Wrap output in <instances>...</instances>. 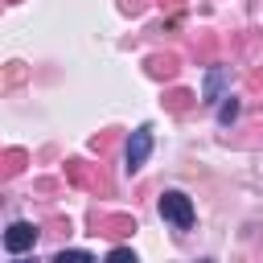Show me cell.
<instances>
[{"mask_svg": "<svg viewBox=\"0 0 263 263\" xmlns=\"http://www.w3.org/2000/svg\"><path fill=\"white\" fill-rule=\"evenodd\" d=\"M160 218L173 222L177 230H189L197 214H193V201H189L181 189H168V193H160Z\"/></svg>", "mask_w": 263, "mask_h": 263, "instance_id": "obj_1", "label": "cell"}, {"mask_svg": "<svg viewBox=\"0 0 263 263\" xmlns=\"http://www.w3.org/2000/svg\"><path fill=\"white\" fill-rule=\"evenodd\" d=\"M148 156H152V127L140 123L132 132V140H127V173H140L148 164Z\"/></svg>", "mask_w": 263, "mask_h": 263, "instance_id": "obj_2", "label": "cell"}, {"mask_svg": "<svg viewBox=\"0 0 263 263\" xmlns=\"http://www.w3.org/2000/svg\"><path fill=\"white\" fill-rule=\"evenodd\" d=\"M37 234H41V230H37L33 222H12V226L4 230V251H8V255L33 251V247H37Z\"/></svg>", "mask_w": 263, "mask_h": 263, "instance_id": "obj_3", "label": "cell"}, {"mask_svg": "<svg viewBox=\"0 0 263 263\" xmlns=\"http://www.w3.org/2000/svg\"><path fill=\"white\" fill-rule=\"evenodd\" d=\"M222 90H226V66H210L205 82H201V103H218Z\"/></svg>", "mask_w": 263, "mask_h": 263, "instance_id": "obj_4", "label": "cell"}, {"mask_svg": "<svg viewBox=\"0 0 263 263\" xmlns=\"http://www.w3.org/2000/svg\"><path fill=\"white\" fill-rule=\"evenodd\" d=\"M148 66H152L156 78H173V74H177V58H173V53H168V58H152Z\"/></svg>", "mask_w": 263, "mask_h": 263, "instance_id": "obj_5", "label": "cell"}, {"mask_svg": "<svg viewBox=\"0 0 263 263\" xmlns=\"http://www.w3.org/2000/svg\"><path fill=\"white\" fill-rule=\"evenodd\" d=\"M234 119H238V99H230V95H226V99H222V107H218V123H222V127H230Z\"/></svg>", "mask_w": 263, "mask_h": 263, "instance_id": "obj_6", "label": "cell"}, {"mask_svg": "<svg viewBox=\"0 0 263 263\" xmlns=\"http://www.w3.org/2000/svg\"><path fill=\"white\" fill-rule=\"evenodd\" d=\"M99 226H107L103 234H127V230H136V222H132V218H103Z\"/></svg>", "mask_w": 263, "mask_h": 263, "instance_id": "obj_7", "label": "cell"}, {"mask_svg": "<svg viewBox=\"0 0 263 263\" xmlns=\"http://www.w3.org/2000/svg\"><path fill=\"white\" fill-rule=\"evenodd\" d=\"M53 263H95V255H86V251H58Z\"/></svg>", "mask_w": 263, "mask_h": 263, "instance_id": "obj_8", "label": "cell"}, {"mask_svg": "<svg viewBox=\"0 0 263 263\" xmlns=\"http://www.w3.org/2000/svg\"><path fill=\"white\" fill-rule=\"evenodd\" d=\"M107 263H140V259H136V251H132V247H115V251L107 255Z\"/></svg>", "mask_w": 263, "mask_h": 263, "instance_id": "obj_9", "label": "cell"}, {"mask_svg": "<svg viewBox=\"0 0 263 263\" xmlns=\"http://www.w3.org/2000/svg\"><path fill=\"white\" fill-rule=\"evenodd\" d=\"M189 103H193V95H189V90H173V95H168V107H173V111H185Z\"/></svg>", "mask_w": 263, "mask_h": 263, "instance_id": "obj_10", "label": "cell"}, {"mask_svg": "<svg viewBox=\"0 0 263 263\" xmlns=\"http://www.w3.org/2000/svg\"><path fill=\"white\" fill-rule=\"evenodd\" d=\"M197 263H214V259H197Z\"/></svg>", "mask_w": 263, "mask_h": 263, "instance_id": "obj_11", "label": "cell"}, {"mask_svg": "<svg viewBox=\"0 0 263 263\" xmlns=\"http://www.w3.org/2000/svg\"><path fill=\"white\" fill-rule=\"evenodd\" d=\"M16 263H25V259H16Z\"/></svg>", "mask_w": 263, "mask_h": 263, "instance_id": "obj_12", "label": "cell"}]
</instances>
